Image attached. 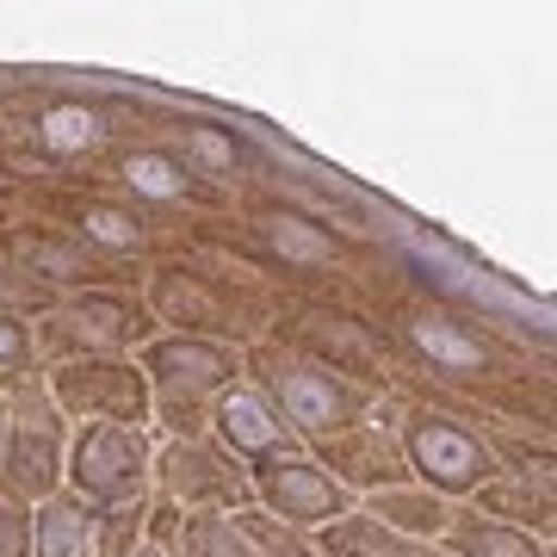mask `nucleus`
<instances>
[{
	"label": "nucleus",
	"mask_w": 557,
	"mask_h": 557,
	"mask_svg": "<svg viewBox=\"0 0 557 557\" xmlns=\"http://www.w3.org/2000/svg\"><path fill=\"white\" fill-rule=\"evenodd\" d=\"M32 260H44L57 278H81V255L75 248H57V242H32Z\"/></svg>",
	"instance_id": "18"
},
{
	"label": "nucleus",
	"mask_w": 557,
	"mask_h": 557,
	"mask_svg": "<svg viewBox=\"0 0 557 557\" xmlns=\"http://www.w3.org/2000/svg\"><path fill=\"white\" fill-rule=\"evenodd\" d=\"M384 515H397L403 527H440V520H446L440 515V502H409V496H391L384 502Z\"/></svg>",
	"instance_id": "16"
},
{
	"label": "nucleus",
	"mask_w": 557,
	"mask_h": 557,
	"mask_svg": "<svg viewBox=\"0 0 557 557\" xmlns=\"http://www.w3.org/2000/svg\"><path fill=\"white\" fill-rule=\"evenodd\" d=\"M409 453H416V465L428 471V483H440V490H471V483L490 471V453H483L465 428H453V421H416Z\"/></svg>",
	"instance_id": "3"
},
{
	"label": "nucleus",
	"mask_w": 557,
	"mask_h": 557,
	"mask_svg": "<svg viewBox=\"0 0 557 557\" xmlns=\"http://www.w3.org/2000/svg\"><path fill=\"white\" fill-rule=\"evenodd\" d=\"M38 557H87V515L57 502L38 520Z\"/></svg>",
	"instance_id": "10"
},
{
	"label": "nucleus",
	"mask_w": 557,
	"mask_h": 557,
	"mask_svg": "<svg viewBox=\"0 0 557 557\" xmlns=\"http://www.w3.org/2000/svg\"><path fill=\"white\" fill-rule=\"evenodd\" d=\"M7 471H13V490L20 496H50L57 490V434L25 421L13 434V453H7Z\"/></svg>",
	"instance_id": "7"
},
{
	"label": "nucleus",
	"mask_w": 557,
	"mask_h": 557,
	"mask_svg": "<svg viewBox=\"0 0 557 557\" xmlns=\"http://www.w3.org/2000/svg\"><path fill=\"white\" fill-rule=\"evenodd\" d=\"M186 557H248V545L236 539V527H223V520H199V527L186 533Z\"/></svg>",
	"instance_id": "14"
},
{
	"label": "nucleus",
	"mask_w": 557,
	"mask_h": 557,
	"mask_svg": "<svg viewBox=\"0 0 557 557\" xmlns=\"http://www.w3.org/2000/svg\"><path fill=\"white\" fill-rule=\"evenodd\" d=\"M161 471H168V490L186 502H205V496H236V483L223 478V465L199 446H174V453L161 458Z\"/></svg>",
	"instance_id": "9"
},
{
	"label": "nucleus",
	"mask_w": 557,
	"mask_h": 557,
	"mask_svg": "<svg viewBox=\"0 0 557 557\" xmlns=\"http://www.w3.org/2000/svg\"><path fill=\"white\" fill-rule=\"evenodd\" d=\"M341 458L354 465V478H359V483H379V478H391V446H384V440H372V434L341 440Z\"/></svg>",
	"instance_id": "13"
},
{
	"label": "nucleus",
	"mask_w": 557,
	"mask_h": 557,
	"mask_svg": "<svg viewBox=\"0 0 557 557\" xmlns=\"http://www.w3.org/2000/svg\"><path fill=\"white\" fill-rule=\"evenodd\" d=\"M458 552L465 557H545L533 539L508 533V527H458Z\"/></svg>",
	"instance_id": "12"
},
{
	"label": "nucleus",
	"mask_w": 557,
	"mask_h": 557,
	"mask_svg": "<svg viewBox=\"0 0 557 557\" xmlns=\"http://www.w3.org/2000/svg\"><path fill=\"white\" fill-rule=\"evenodd\" d=\"M329 552H354V557H416L403 539H391L372 520H347V527H329Z\"/></svg>",
	"instance_id": "11"
},
{
	"label": "nucleus",
	"mask_w": 557,
	"mask_h": 557,
	"mask_svg": "<svg viewBox=\"0 0 557 557\" xmlns=\"http://www.w3.org/2000/svg\"><path fill=\"white\" fill-rule=\"evenodd\" d=\"M20 372H25V329L0 317V384L20 379Z\"/></svg>",
	"instance_id": "15"
},
{
	"label": "nucleus",
	"mask_w": 557,
	"mask_h": 557,
	"mask_svg": "<svg viewBox=\"0 0 557 557\" xmlns=\"http://www.w3.org/2000/svg\"><path fill=\"white\" fill-rule=\"evenodd\" d=\"M0 298H20V304H44L38 285H20V278H0Z\"/></svg>",
	"instance_id": "19"
},
{
	"label": "nucleus",
	"mask_w": 557,
	"mask_h": 557,
	"mask_svg": "<svg viewBox=\"0 0 557 557\" xmlns=\"http://www.w3.org/2000/svg\"><path fill=\"white\" fill-rule=\"evenodd\" d=\"M260 490H267L273 508H285L292 520H322V515H335V502H341V490L329 478H317L310 465H267Z\"/></svg>",
	"instance_id": "6"
},
{
	"label": "nucleus",
	"mask_w": 557,
	"mask_h": 557,
	"mask_svg": "<svg viewBox=\"0 0 557 557\" xmlns=\"http://www.w3.org/2000/svg\"><path fill=\"white\" fill-rule=\"evenodd\" d=\"M143 465H149V453H143V434H131V428H94L75 446V483L94 502L137 496Z\"/></svg>",
	"instance_id": "1"
},
{
	"label": "nucleus",
	"mask_w": 557,
	"mask_h": 557,
	"mask_svg": "<svg viewBox=\"0 0 557 557\" xmlns=\"http://www.w3.org/2000/svg\"><path fill=\"white\" fill-rule=\"evenodd\" d=\"M483 508H496V515H539V520H545V502H533L527 490H483Z\"/></svg>",
	"instance_id": "17"
},
{
	"label": "nucleus",
	"mask_w": 557,
	"mask_h": 557,
	"mask_svg": "<svg viewBox=\"0 0 557 557\" xmlns=\"http://www.w3.org/2000/svg\"><path fill=\"white\" fill-rule=\"evenodd\" d=\"M260 372H267V384L278 391V403H285V416L298 421V428H335V421L354 416V397L341 391L329 372H310V366H292V359L278 354H260Z\"/></svg>",
	"instance_id": "2"
},
{
	"label": "nucleus",
	"mask_w": 557,
	"mask_h": 557,
	"mask_svg": "<svg viewBox=\"0 0 557 557\" xmlns=\"http://www.w3.org/2000/svg\"><path fill=\"white\" fill-rule=\"evenodd\" d=\"M149 372H156L161 391L180 403V397H199V391H211V384L230 379V354L199 347V341H168V347L149 354Z\"/></svg>",
	"instance_id": "5"
},
{
	"label": "nucleus",
	"mask_w": 557,
	"mask_h": 557,
	"mask_svg": "<svg viewBox=\"0 0 557 557\" xmlns=\"http://www.w3.org/2000/svg\"><path fill=\"white\" fill-rule=\"evenodd\" d=\"M223 434L236 453H278V440H285V421H273V409L255 397V391H236V397H223Z\"/></svg>",
	"instance_id": "8"
},
{
	"label": "nucleus",
	"mask_w": 557,
	"mask_h": 557,
	"mask_svg": "<svg viewBox=\"0 0 557 557\" xmlns=\"http://www.w3.org/2000/svg\"><path fill=\"white\" fill-rule=\"evenodd\" d=\"M57 391L69 409L112 416V421H143V379L131 366H69V372H57Z\"/></svg>",
	"instance_id": "4"
}]
</instances>
